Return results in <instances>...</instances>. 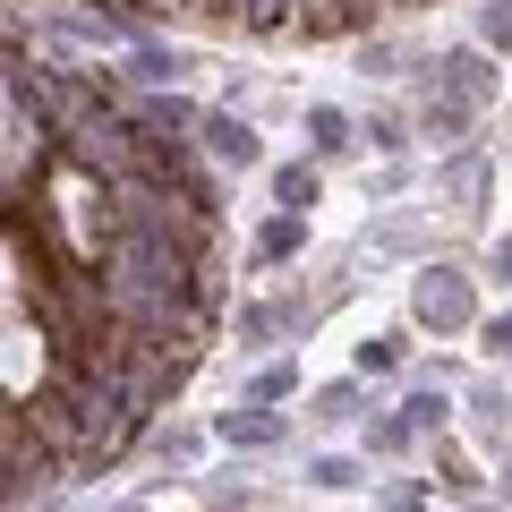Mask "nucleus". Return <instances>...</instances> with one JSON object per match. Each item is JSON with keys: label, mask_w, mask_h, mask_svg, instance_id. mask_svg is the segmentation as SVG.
Here are the masks:
<instances>
[{"label": "nucleus", "mask_w": 512, "mask_h": 512, "mask_svg": "<svg viewBox=\"0 0 512 512\" xmlns=\"http://www.w3.org/2000/svg\"><path fill=\"white\" fill-rule=\"evenodd\" d=\"M205 137H214V154H231V163H256V137L239 120H205Z\"/></svg>", "instance_id": "f03ea898"}, {"label": "nucleus", "mask_w": 512, "mask_h": 512, "mask_svg": "<svg viewBox=\"0 0 512 512\" xmlns=\"http://www.w3.org/2000/svg\"><path fill=\"white\" fill-rule=\"evenodd\" d=\"M419 316H427V325H461V316H470V291H461V282H427Z\"/></svg>", "instance_id": "f257e3e1"}, {"label": "nucleus", "mask_w": 512, "mask_h": 512, "mask_svg": "<svg viewBox=\"0 0 512 512\" xmlns=\"http://www.w3.org/2000/svg\"><path fill=\"white\" fill-rule=\"evenodd\" d=\"M444 77H453L461 103H478V94H487V69H478V60H444Z\"/></svg>", "instance_id": "7ed1b4c3"}, {"label": "nucleus", "mask_w": 512, "mask_h": 512, "mask_svg": "<svg viewBox=\"0 0 512 512\" xmlns=\"http://www.w3.org/2000/svg\"><path fill=\"white\" fill-rule=\"evenodd\" d=\"M495 274H512V239H504V248H495Z\"/></svg>", "instance_id": "423d86ee"}, {"label": "nucleus", "mask_w": 512, "mask_h": 512, "mask_svg": "<svg viewBox=\"0 0 512 512\" xmlns=\"http://www.w3.org/2000/svg\"><path fill=\"white\" fill-rule=\"evenodd\" d=\"M487 26H495V43H512V9H495V18H487Z\"/></svg>", "instance_id": "39448f33"}, {"label": "nucleus", "mask_w": 512, "mask_h": 512, "mask_svg": "<svg viewBox=\"0 0 512 512\" xmlns=\"http://www.w3.org/2000/svg\"><path fill=\"white\" fill-rule=\"evenodd\" d=\"M487 350H504V359H512V316H495V325H487Z\"/></svg>", "instance_id": "20e7f679"}]
</instances>
